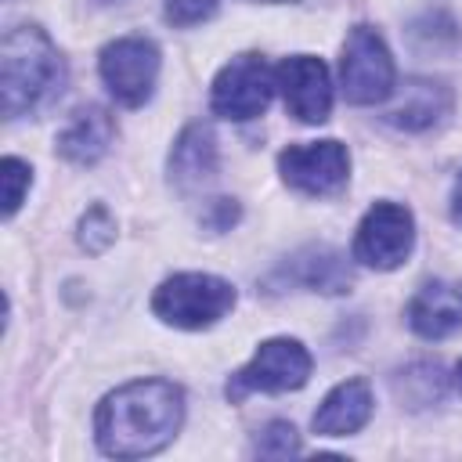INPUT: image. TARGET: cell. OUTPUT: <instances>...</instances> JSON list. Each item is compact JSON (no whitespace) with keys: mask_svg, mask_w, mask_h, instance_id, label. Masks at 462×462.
<instances>
[{"mask_svg":"<svg viewBox=\"0 0 462 462\" xmlns=\"http://www.w3.org/2000/svg\"><path fill=\"white\" fill-rule=\"evenodd\" d=\"M184 422V393L170 379H134L112 390L94 415L97 448L112 458L162 451Z\"/></svg>","mask_w":462,"mask_h":462,"instance_id":"6da1fadb","label":"cell"},{"mask_svg":"<svg viewBox=\"0 0 462 462\" xmlns=\"http://www.w3.org/2000/svg\"><path fill=\"white\" fill-rule=\"evenodd\" d=\"M65 61L40 25H18L0 43V105L7 119L40 108L61 90Z\"/></svg>","mask_w":462,"mask_h":462,"instance_id":"7a4b0ae2","label":"cell"},{"mask_svg":"<svg viewBox=\"0 0 462 462\" xmlns=\"http://www.w3.org/2000/svg\"><path fill=\"white\" fill-rule=\"evenodd\" d=\"M231 307H235V285L202 271L173 274L152 296L155 318H162L173 328H209Z\"/></svg>","mask_w":462,"mask_h":462,"instance_id":"3957f363","label":"cell"},{"mask_svg":"<svg viewBox=\"0 0 462 462\" xmlns=\"http://www.w3.org/2000/svg\"><path fill=\"white\" fill-rule=\"evenodd\" d=\"M393 58L383 43V36L372 25H354L346 43H343V58H339V83H343V97L350 105H379L393 94Z\"/></svg>","mask_w":462,"mask_h":462,"instance_id":"277c9868","label":"cell"},{"mask_svg":"<svg viewBox=\"0 0 462 462\" xmlns=\"http://www.w3.org/2000/svg\"><path fill=\"white\" fill-rule=\"evenodd\" d=\"M307 375H310V354H307V346L300 339L278 336V339L260 343V350L253 354V361L227 379L224 393H227V401L238 404L242 397H249L256 390L260 393L300 390L307 383Z\"/></svg>","mask_w":462,"mask_h":462,"instance_id":"5b68a950","label":"cell"},{"mask_svg":"<svg viewBox=\"0 0 462 462\" xmlns=\"http://www.w3.org/2000/svg\"><path fill=\"white\" fill-rule=\"evenodd\" d=\"M101 79L108 87V94L126 105L137 108L152 97L155 90V76H159V47L144 36H119L112 40L101 58H97Z\"/></svg>","mask_w":462,"mask_h":462,"instance_id":"8992f818","label":"cell"},{"mask_svg":"<svg viewBox=\"0 0 462 462\" xmlns=\"http://www.w3.org/2000/svg\"><path fill=\"white\" fill-rule=\"evenodd\" d=\"M271 94H274V72L267 69V61L260 54H238L217 72L209 105L217 116L245 123L263 116V108L271 105Z\"/></svg>","mask_w":462,"mask_h":462,"instance_id":"52a82bcc","label":"cell"},{"mask_svg":"<svg viewBox=\"0 0 462 462\" xmlns=\"http://www.w3.org/2000/svg\"><path fill=\"white\" fill-rule=\"evenodd\" d=\"M415 245V220L401 202H375L354 235V260L375 271H393Z\"/></svg>","mask_w":462,"mask_h":462,"instance_id":"ba28073f","label":"cell"},{"mask_svg":"<svg viewBox=\"0 0 462 462\" xmlns=\"http://www.w3.org/2000/svg\"><path fill=\"white\" fill-rule=\"evenodd\" d=\"M282 180L303 195H332L350 177V155L339 141H310L289 144L278 155Z\"/></svg>","mask_w":462,"mask_h":462,"instance_id":"9c48e42d","label":"cell"},{"mask_svg":"<svg viewBox=\"0 0 462 462\" xmlns=\"http://www.w3.org/2000/svg\"><path fill=\"white\" fill-rule=\"evenodd\" d=\"M274 87L285 97L289 116L300 123H325L332 112V79L321 58L292 54L274 69Z\"/></svg>","mask_w":462,"mask_h":462,"instance_id":"30bf717a","label":"cell"},{"mask_svg":"<svg viewBox=\"0 0 462 462\" xmlns=\"http://www.w3.org/2000/svg\"><path fill=\"white\" fill-rule=\"evenodd\" d=\"M372 386L365 379H346L325 393L310 426L321 437H350L372 419Z\"/></svg>","mask_w":462,"mask_h":462,"instance_id":"8fae6325","label":"cell"},{"mask_svg":"<svg viewBox=\"0 0 462 462\" xmlns=\"http://www.w3.org/2000/svg\"><path fill=\"white\" fill-rule=\"evenodd\" d=\"M112 137H116V119L108 116V108L87 105V108H76L72 119L61 126L58 155L76 162V166H90L108 152Z\"/></svg>","mask_w":462,"mask_h":462,"instance_id":"7c38bea8","label":"cell"},{"mask_svg":"<svg viewBox=\"0 0 462 462\" xmlns=\"http://www.w3.org/2000/svg\"><path fill=\"white\" fill-rule=\"evenodd\" d=\"M408 325L422 339H444L462 328V296L448 282L422 285L408 303Z\"/></svg>","mask_w":462,"mask_h":462,"instance_id":"4fadbf2b","label":"cell"},{"mask_svg":"<svg viewBox=\"0 0 462 462\" xmlns=\"http://www.w3.org/2000/svg\"><path fill=\"white\" fill-rule=\"evenodd\" d=\"M451 108V90L444 83L433 79H408L404 90L397 94V101L390 105L386 119L397 130H426L433 123H440Z\"/></svg>","mask_w":462,"mask_h":462,"instance_id":"5bb4252c","label":"cell"},{"mask_svg":"<svg viewBox=\"0 0 462 462\" xmlns=\"http://www.w3.org/2000/svg\"><path fill=\"white\" fill-rule=\"evenodd\" d=\"M217 173V137L206 123H191L180 130V137L173 141L170 152V177L180 188L202 184Z\"/></svg>","mask_w":462,"mask_h":462,"instance_id":"9a60e30c","label":"cell"},{"mask_svg":"<svg viewBox=\"0 0 462 462\" xmlns=\"http://www.w3.org/2000/svg\"><path fill=\"white\" fill-rule=\"evenodd\" d=\"M296 267H300V282L314 292H346L350 285V267L336 249H325V245L307 249L296 260Z\"/></svg>","mask_w":462,"mask_h":462,"instance_id":"2e32d148","label":"cell"},{"mask_svg":"<svg viewBox=\"0 0 462 462\" xmlns=\"http://www.w3.org/2000/svg\"><path fill=\"white\" fill-rule=\"evenodd\" d=\"M112 242H116V217H112L101 202H94V206L79 217V245L97 256V253H105Z\"/></svg>","mask_w":462,"mask_h":462,"instance_id":"e0dca14e","label":"cell"},{"mask_svg":"<svg viewBox=\"0 0 462 462\" xmlns=\"http://www.w3.org/2000/svg\"><path fill=\"white\" fill-rule=\"evenodd\" d=\"M0 180H4V217H14L18 206H22V199H25V188L32 184V170L22 159L7 155L0 162Z\"/></svg>","mask_w":462,"mask_h":462,"instance_id":"ac0fdd59","label":"cell"},{"mask_svg":"<svg viewBox=\"0 0 462 462\" xmlns=\"http://www.w3.org/2000/svg\"><path fill=\"white\" fill-rule=\"evenodd\" d=\"M296 451H300V437H296L292 422H271V426H263V433L256 440V455H263V458H289Z\"/></svg>","mask_w":462,"mask_h":462,"instance_id":"d6986e66","label":"cell"},{"mask_svg":"<svg viewBox=\"0 0 462 462\" xmlns=\"http://www.w3.org/2000/svg\"><path fill=\"white\" fill-rule=\"evenodd\" d=\"M217 14V0H166V22L173 25H199Z\"/></svg>","mask_w":462,"mask_h":462,"instance_id":"ffe728a7","label":"cell"},{"mask_svg":"<svg viewBox=\"0 0 462 462\" xmlns=\"http://www.w3.org/2000/svg\"><path fill=\"white\" fill-rule=\"evenodd\" d=\"M235 220H238V206L231 199H213V217H206V224L213 231H227Z\"/></svg>","mask_w":462,"mask_h":462,"instance_id":"44dd1931","label":"cell"},{"mask_svg":"<svg viewBox=\"0 0 462 462\" xmlns=\"http://www.w3.org/2000/svg\"><path fill=\"white\" fill-rule=\"evenodd\" d=\"M451 217L455 224H462V173L455 177V188H451Z\"/></svg>","mask_w":462,"mask_h":462,"instance_id":"7402d4cb","label":"cell"},{"mask_svg":"<svg viewBox=\"0 0 462 462\" xmlns=\"http://www.w3.org/2000/svg\"><path fill=\"white\" fill-rule=\"evenodd\" d=\"M455 379H458V390H462V361H458V368H455Z\"/></svg>","mask_w":462,"mask_h":462,"instance_id":"603a6c76","label":"cell"},{"mask_svg":"<svg viewBox=\"0 0 462 462\" xmlns=\"http://www.w3.org/2000/svg\"><path fill=\"white\" fill-rule=\"evenodd\" d=\"M253 4H289V0H253Z\"/></svg>","mask_w":462,"mask_h":462,"instance_id":"cb8c5ba5","label":"cell"},{"mask_svg":"<svg viewBox=\"0 0 462 462\" xmlns=\"http://www.w3.org/2000/svg\"><path fill=\"white\" fill-rule=\"evenodd\" d=\"M101 4H108V0H101Z\"/></svg>","mask_w":462,"mask_h":462,"instance_id":"d4e9b609","label":"cell"}]
</instances>
